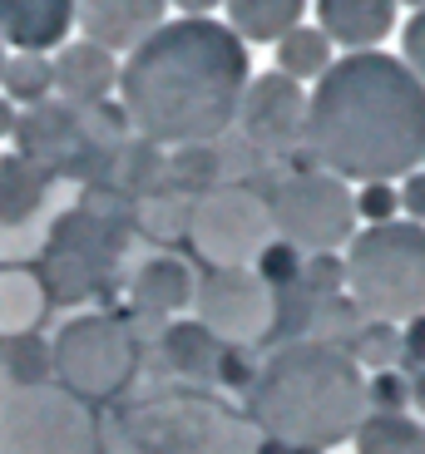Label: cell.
Listing matches in <instances>:
<instances>
[{"label": "cell", "instance_id": "cell-1", "mask_svg": "<svg viewBox=\"0 0 425 454\" xmlns=\"http://www.w3.org/2000/svg\"><path fill=\"white\" fill-rule=\"evenodd\" d=\"M248 65V45L208 15L159 25L119 69L124 119L149 144H213L238 119L242 90L253 80Z\"/></svg>", "mask_w": 425, "mask_h": 454}, {"label": "cell", "instance_id": "cell-2", "mask_svg": "<svg viewBox=\"0 0 425 454\" xmlns=\"http://www.w3.org/2000/svg\"><path fill=\"white\" fill-rule=\"evenodd\" d=\"M302 144L342 183L405 178L425 163V84L381 50L332 59L307 99Z\"/></svg>", "mask_w": 425, "mask_h": 454}, {"label": "cell", "instance_id": "cell-3", "mask_svg": "<svg viewBox=\"0 0 425 454\" xmlns=\"http://www.w3.org/2000/svg\"><path fill=\"white\" fill-rule=\"evenodd\" d=\"M366 415V371L336 340L302 336L277 346L257 365V380L248 390L253 430L302 454H322L351 440Z\"/></svg>", "mask_w": 425, "mask_h": 454}, {"label": "cell", "instance_id": "cell-4", "mask_svg": "<svg viewBox=\"0 0 425 454\" xmlns=\"http://www.w3.org/2000/svg\"><path fill=\"white\" fill-rule=\"evenodd\" d=\"M346 292L366 321H411L425 311V227L381 223L346 242Z\"/></svg>", "mask_w": 425, "mask_h": 454}, {"label": "cell", "instance_id": "cell-5", "mask_svg": "<svg viewBox=\"0 0 425 454\" xmlns=\"http://www.w3.org/2000/svg\"><path fill=\"white\" fill-rule=\"evenodd\" d=\"M99 454H263L253 420L213 395H159L129 410Z\"/></svg>", "mask_w": 425, "mask_h": 454}, {"label": "cell", "instance_id": "cell-6", "mask_svg": "<svg viewBox=\"0 0 425 454\" xmlns=\"http://www.w3.org/2000/svg\"><path fill=\"white\" fill-rule=\"evenodd\" d=\"M99 425L90 400L55 380L11 386L0 395V454H99Z\"/></svg>", "mask_w": 425, "mask_h": 454}, {"label": "cell", "instance_id": "cell-7", "mask_svg": "<svg viewBox=\"0 0 425 454\" xmlns=\"http://www.w3.org/2000/svg\"><path fill=\"white\" fill-rule=\"evenodd\" d=\"M267 217H272L277 242L297 247L302 257L317 252H336L357 238V203L336 173L327 168H307V173H287L267 198Z\"/></svg>", "mask_w": 425, "mask_h": 454}, {"label": "cell", "instance_id": "cell-8", "mask_svg": "<svg viewBox=\"0 0 425 454\" xmlns=\"http://www.w3.org/2000/svg\"><path fill=\"white\" fill-rule=\"evenodd\" d=\"M50 365H55V386H65L80 400H109L124 390L134 375V336L124 321L114 317H75L50 346Z\"/></svg>", "mask_w": 425, "mask_h": 454}, {"label": "cell", "instance_id": "cell-9", "mask_svg": "<svg viewBox=\"0 0 425 454\" xmlns=\"http://www.w3.org/2000/svg\"><path fill=\"white\" fill-rule=\"evenodd\" d=\"M193 321H203L223 346H253L272 336V292L253 267H213L203 282H193Z\"/></svg>", "mask_w": 425, "mask_h": 454}, {"label": "cell", "instance_id": "cell-10", "mask_svg": "<svg viewBox=\"0 0 425 454\" xmlns=\"http://www.w3.org/2000/svg\"><path fill=\"white\" fill-rule=\"evenodd\" d=\"M272 217L267 203H257L253 193H208L193 213V242L213 267H248V262L263 257V247L272 238Z\"/></svg>", "mask_w": 425, "mask_h": 454}, {"label": "cell", "instance_id": "cell-11", "mask_svg": "<svg viewBox=\"0 0 425 454\" xmlns=\"http://www.w3.org/2000/svg\"><path fill=\"white\" fill-rule=\"evenodd\" d=\"M238 124H242V134L263 148L302 144V129H307V94H302V84L287 80L282 69H267V74L248 80V90H242Z\"/></svg>", "mask_w": 425, "mask_h": 454}, {"label": "cell", "instance_id": "cell-12", "mask_svg": "<svg viewBox=\"0 0 425 454\" xmlns=\"http://www.w3.org/2000/svg\"><path fill=\"white\" fill-rule=\"evenodd\" d=\"M169 0H75V25L99 50H134L163 25Z\"/></svg>", "mask_w": 425, "mask_h": 454}, {"label": "cell", "instance_id": "cell-13", "mask_svg": "<svg viewBox=\"0 0 425 454\" xmlns=\"http://www.w3.org/2000/svg\"><path fill=\"white\" fill-rule=\"evenodd\" d=\"M15 134L25 144L20 159H30L35 168H69L75 163V148L90 144L75 104H35L20 124H15Z\"/></svg>", "mask_w": 425, "mask_h": 454}, {"label": "cell", "instance_id": "cell-14", "mask_svg": "<svg viewBox=\"0 0 425 454\" xmlns=\"http://www.w3.org/2000/svg\"><path fill=\"white\" fill-rule=\"evenodd\" d=\"M75 25V0H0V40L20 55H45L65 45Z\"/></svg>", "mask_w": 425, "mask_h": 454}, {"label": "cell", "instance_id": "cell-15", "mask_svg": "<svg viewBox=\"0 0 425 454\" xmlns=\"http://www.w3.org/2000/svg\"><path fill=\"white\" fill-rule=\"evenodd\" d=\"M396 25V0H317V30L346 55L376 50Z\"/></svg>", "mask_w": 425, "mask_h": 454}, {"label": "cell", "instance_id": "cell-16", "mask_svg": "<svg viewBox=\"0 0 425 454\" xmlns=\"http://www.w3.org/2000/svg\"><path fill=\"white\" fill-rule=\"evenodd\" d=\"M55 90L65 94L75 109H90V104H104V94L119 84V65L109 50L90 45V40H75V45H65L55 59Z\"/></svg>", "mask_w": 425, "mask_h": 454}, {"label": "cell", "instance_id": "cell-17", "mask_svg": "<svg viewBox=\"0 0 425 454\" xmlns=\"http://www.w3.org/2000/svg\"><path fill=\"white\" fill-rule=\"evenodd\" d=\"M138 311L149 317H173V311L193 307V272H188L178 257H149L134 272V286H129Z\"/></svg>", "mask_w": 425, "mask_h": 454}, {"label": "cell", "instance_id": "cell-18", "mask_svg": "<svg viewBox=\"0 0 425 454\" xmlns=\"http://www.w3.org/2000/svg\"><path fill=\"white\" fill-rule=\"evenodd\" d=\"M228 5V30L242 45H277L287 30L302 25L307 0H223Z\"/></svg>", "mask_w": 425, "mask_h": 454}, {"label": "cell", "instance_id": "cell-19", "mask_svg": "<svg viewBox=\"0 0 425 454\" xmlns=\"http://www.w3.org/2000/svg\"><path fill=\"white\" fill-rule=\"evenodd\" d=\"M218 356H223V340L203 326V321H173L163 331V361L184 380H208L218 375Z\"/></svg>", "mask_w": 425, "mask_h": 454}, {"label": "cell", "instance_id": "cell-20", "mask_svg": "<svg viewBox=\"0 0 425 454\" xmlns=\"http://www.w3.org/2000/svg\"><path fill=\"white\" fill-rule=\"evenodd\" d=\"M45 317V282L25 267L0 272V336H30Z\"/></svg>", "mask_w": 425, "mask_h": 454}, {"label": "cell", "instance_id": "cell-21", "mask_svg": "<svg viewBox=\"0 0 425 454\" xmlns=\"http://www.w3.org/2000/svg\"><path fill=\"white\" fill-rule=\"evenodd\" d=\"M45 203V168L30 159H0V227H15Z\"/></svg>", "mask_w": 425, "mask_h": 454}, {"label": "cell", "instance_id": "cell-22", "mask_svg": "<svg viewBox=\"0 0 425 454\" xmlns=\"http://www.w3.org/2000/svg\"><path fill=\"white\" fill-rule=\"evenodd\" d=\"M277 69L287 74V80H322L327 69H332V40H327L317 25H297L277 40Z\"/></svg>", "mask_w": 425, "mask_h": 454}, {"label": "cell", "instance_id": "cell-23", "mask_svg": "<svg viewBox=\"0 0 425 454\" xmlns=\"http://www.w3.org/2000/svg\"><path fill=\"white\" fill-rule=\"evenodd\" d=\"M357 454H425V425H415L411 415L371 410L357 430Z\"/></svg>", "mask_w": 425, "mask_h": 454}, {"label": "cell", "instance_id": "cell-24", "mask_svg": "<svg viewBox=\"0 0 425 454\" xmlns=\"http://www.w3.org/2000/svg\"><path fill=\"white\" fill-rule=\"evenodd\" d=\"M0 90L11 94L15 104H45V94L55 90V65L45 55H15L5 59V74H0Z\"/></svg>", "mask_w": 425, "mask_h": 454}, {"label": "cell", "instance_id": "cell-25", "mask_svg": "<svg viewBox=\"0 0 425 454\" xmlns=\"http://www.w3.org/2000/svg\"><path fill=\"white\" fill-rule=\"evenodd\" d=\"M351 203H357V223H366V227L401 217V193H396L391 183H361L357 193H351Z\"/></svg>", "mask_w": 425, "mask_h": 454}, {"label": "cell", "instance_id": "cell-26", "mask_svg": "<svg viewBox=\"0 0 425 454\" xmlns=\"http://www.w3.org/2000/svg\"><path fill=\"white\" fill-rule=\"evenodd\" d=\"M366 405L376 415H405L411 410V380L401 371H376L366 375Z\"/></svg>", "mask_w": 425, "mask_h": 454}, {"label": "cell", "instance_id": "cell-27", "mask_svg": "<svg viewBox=\"0 0 425 454\" xmlns=\"http://www.w3.org/2000/svg\"><path fill=\"white\" fill-rule=\"evenodd\" d=\"M213 173H218V159H213L208 144L178 148V159H173V183H178V188H208Z\"/></svg>", "mask_w": 425, "mask_h": 454}, {"label": "cell", "instance_id": "cell-28", "mask_svg": "<svg viewBox=\"0 0 425 454\" xmlns=\"http://www.w3.org/2000/svg\"><path fill=\"white\" fill-rule=\"evenodd\" d=\"M401 65L425 84V11H415L401 30Z\"/></svg>", "mask_w": 425, "mask_h": 454}, {"label": "cell", "instance_id": "cell-29", "mask_svg": "<svg viewBox=\"0 0 425 454\" xmlns=\"http://www.w3.org/2000/svg\"><path fill=\"white\" fill-rule=\"evenodd\" d=\"M396 193H401V217H405V223H421L425 227V168L405 173Z\"/></svg>", "mask_w": 425, "mask_h": 454}, {"label": "cell", "instance_id": "cell-30", "mask_svg": "<svg viewBox=\"0 0 425 454\" xmlns=\"http://www.w3.org/2000/svg\"><path fill=\"white\" fill-rule=\"evenodd\" d=\"M401 356H405V365L425 371V311H421V317H411V321L401 326Z\"/></svg>", "mask_w": 425, "mask_h": 454}, {"label": "cell", "instance_id": "cell-31", "mask_svg": "<svg viewBox=\"0 0 425 454\" xmlns=\"http://www.w3.org/2000/svg\"><path fill=\"white\" fill-rule=\"evenodd\" d=\"M169 5H178L184 15H208L213 5H223V0H169Z\"/></svg>", "mask_w": 425, "mask_h": 454}, {"label": "cell", "instance_id": "cell-32", "mask_svg": "<svg viewBox=\"0 0 425 454\" xmlns=\"http://www.w3.org/2000/svg\"><path fill=\"white\" fill-rule=\"evenodd\" d=\"M5 129H15V119H11V109L0 104V134H5Z\"/></svg>", "mask_w": 425, "mask_h": 454}, {"label": "cell", "instance_id": "cell-33", "mask_svg": "<svg viewBox=\"0 0 425 454\" xmlns=\"http://www.w3.org/2000/svg\"><path fill=\"white\" fill-rule=\"evenodd\" d=\"M396 5H411V11H425V0H396Z\"/></svg>", "mask_w": 425, "mask_h": 454}, {"label": "cell", "instance_id": "cell-34", "mask_svg": "<svg viewBox=\"0 0 425 454\" xmlns=\"http://www.w3.org/2000/svg\"><path fill=\"white\" fill-rule=\"evenodd\" d=\"M0 74H5V40H0Z\"/></svg>", "mask_w": 425, "mask_h": 454}, {"label": "cell", "instance_id": "cell-35", "mask_svg": "<svg viewBox=\"0 0 425 454\" xmlns=\"http://www.w3.org/2000/svg\"><path fill=\"white\" fill-rule=\"evenodd\" d=\"M282 454H302V450H282Z\"/></svg>", "mask_w": 425, "mask_h": 454}]
</instances>
